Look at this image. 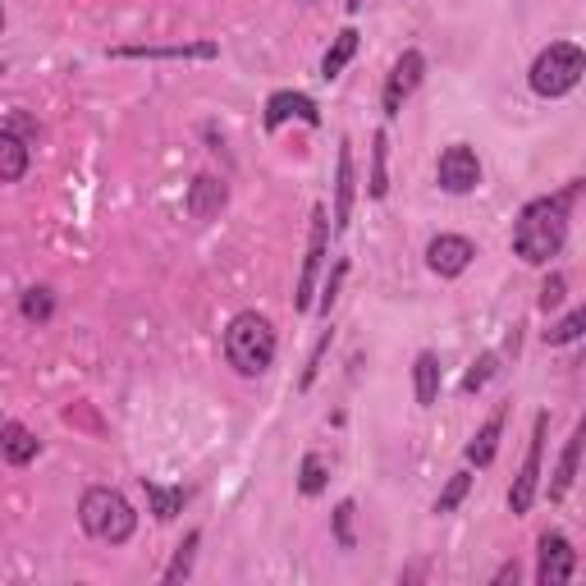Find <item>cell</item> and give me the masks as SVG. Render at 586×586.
<instances>
[{"label": "cell", "instance_id": "cell-1", "mask_svg": "<svg viewBox=\"0 0 586 586\" xmlns=\"http://www.w3.org/2000/svg\"><path fill=\"white\" fill-rule=\"evenodd\" d=\"M577 183H568L555 198H536L523 207L518 225H514V252L527 266H545L550 257H559L564 239H568V202H573Z\"/></svg>", "mask_w": 586, "mask_h": 586}, {"label": "cell", "instance_id": "cell-2", "mask_svg": "<svg viewBox=\"0 0 586 586\" xmlns=\"http://www.w3.org/2000/svg\"><path fill=\"white\" fill-rule=\"evenodd\" d=\"M225 358L239 376H261L276 362V330L257 311H239L225 330Z\"/></svg>", "mask_w": 586, "mask_h": 586}, {"label": "cell", "instance_id": "cell-3", "mask_svg": "<svg viewBox=\"0 0 586 586\" xmlns=\"http://www.w3.org/2000/svg\"><path fill=\"white\" fill-rule=\"evenodd\" d=\"M78 523H83V532L92 540H106V545H125L138 527V514H133V504L120 495V490H110V486H92L83 495V504H78Z\"/></svg>", "mask_w": 586, "mask_h": 586}, {"label": "cell", "instance_id": "cell-4", "mask_svg": "<svg viewBox=\"0 0 586 586\" xmlns=\"http://www.w3.org/2000/svg\"><path fill=\"white\" fill-rule=\"evenodd\" d=\"M582 73H586V56L582 47L573 42H555V47H545L532 64V92L536 97H568L577 83H582Z\"/></svg>", "mask_w": 586, "mask_h": 586}, {"label": "cell", "instance_id": "cell-5", "mask_svg": "<svg viewBox=\"0 0 586 586\" xmlns=\"http://www.w3.org/2000/svg\"><path fill=\"white\" fill-rule=\"evenodd\" d=\"M326 244H330V220H326V207H311L307 257H302V276H298V294H294V307H298V311H311V294H317V276H321Z\"/></svg>", "mask_w": 586, "mask_h": 586}, {"label": "cell", "instance_id": "cell-6", "mask_svg": "<svg viewBox=\"0 0 586 586\" xmlns=\"http://www.w3.org/2000/svg\"><path fill=\"white\" fill-rule=\"evenodd\" d=\"M545 431H550V417H536V426H532V445H527V458H523V473H518V481H514V490H509V509L514 514H527L532 504H536V486H540V458H545Z\"/></svg>", "mask_w": 586, "mask_h": 586}, {"label": "cell", "instance_id": "cell-7", "mask_svg": "<svg viewBox=\"0 0 586 586\" xmlns=\"http://www.w3.org/2000/svg\"><path fill=\"white\" fill-rule=\"evenodd\" d=\"M436 179L445 192H473L481 183V161H477V151L467 147V142H454L440 151V166H436Z\"/></svg>", "mask_w": 586, "mask_h": 586}, {"label": "cell", "instance_id": "cell-8", "mask_svg": "<svg viewBox=\"0 0 586 586\" xmlns=\"http://www.w3.org/2000/svg\"><path fill=\"white\" fill-rule=\"evenodd\" d=\"M421 73H426L421 51H404V56L395 60V69H389V78H385V115H389V120H395V115L404 110V101L417 92Z\"/></svg>", "mask_w": 586, "mask_h": 586}, {"label": "cell", "instance_id": "cell-9", "mask_svg": "<svg viewBox=\"0 0 586 586\" xmlns=\"http://www.w3.org/2000/svg\"><path fill=\"white\" fill-rule=\"evenodd\" d=\"M473 257H477V248H473V239H463V234H440V239H431V248H426V266L445 280L463 276V270L473 266Z\"/></svg>", "mask_w": 586, "mask_h": 586}, {"label": "cell", "instance_id": "cell-10", "mask_svg": "<svg viewBox=\"0 0 586 586\" xmlns=\"http://www.w3.org/2000/svg\"><path fill=\"white\" fill-rule=\"evenodd\" d=\"M573 564H577L573 545H568L559 532H545V536H540V564H536V582H540V586H564V582L573 577Z\"/></svg>", "mask_w": 586, "mask_h": 586}, {"label": "cell", "instance_id": "cell-11", "mask_svg": "<svg viewBox=\"0 0 586 586\" xmlns=\"http://www.w3.org/2000/svg\"><path fill=\"white\" fill-rule=\"evenodd\" d=\"M285 120H302V125L317 129L321 110H317V101H311L307 92H276L266 101V129H280Z\"/></svg>", "mask_w": 586, "mask_h": 586}, {"label": "cell", "instance_id": "cell-12", "mask_svg": "<svg viewBox=\"0 0 586 586\" xmlns=\"http://www.w3.org/2000/svg\"><path fill=\"white\" fill-rule=\"evenodd\" d=\"M225 202H229L225 179H216V175H198V179L188 183V216H192V220H211V216H220Z\"/></svg>", "mask_w": 586, "mask_h": 586}, {"label": "cell", "instance_id": "cell-13", "mask_svg": "<svg viewBox=\"0 0 586 586\" xmlns=\"http://www.w3.org/2000/svg\"><path fill=\"white\" fill-rule=\"evenodd\" d=\"M348 216H354V151H348V138L339 142V166H335V229H348Z\"/></svg>", "mask_w": 586, "mask_h": 586}, {"label": "cell", "instance_id": "cell-14", "mask_svg": "<svg viewBox=\"0 0 586 586\" xmlns=\"http://www.w3.org/2000/svg\"><path fill=\"white\" fill-rule=\"evenodd\" d=\"M37 436L28 431V426H19V421H6L0 426V458L6 463H14V467H23V463H32L37 458Z\"/></svg>", "mask_w": 586, "mask_h": 586}, {"label": "cell", "instance_id": "cell-15", "mask_svg": "<svg viewBox=\"0 0 586 586\" xmlns=\"http://www.w3.org/2000/svg\"><path fill=\"white\" fill-rule=\"evenodd\" d=\"M413 389H417V404L431 408L440 399V358L436 354H417L413 362Z\"/></svg>", "mask_w": 586, "mask_h": 586}, {"label": "cell", "instance_id": "cell-16", "mask_svg": "<svg viewBox=\"0 0 586 586\" xmlns=\"http://www.w3.org/2000/svg\"><path fill=\"white\" fill-rule=\"evenodd\" d=\"M28 175V147L23 138L0 129V183H19Z\"/></svg>", "mask_w": 586, "mask_h": 586}, {"label": "cell", "instance_id": "cell-17", "mask_svg": "<svg viewBox=\"0 0 586 586\" xmlns=\"http://www.w3.org/2000/svg\"><path fill=\"white\" fill-rule=\"evenodd\" d=\"M499 431H504V408L481 426V431L473 436V445H467V463H477V467H486L490 458H495V449H499Z\"/></svg>", "mask_w": 586, "mask_h": 586}, {"label": "cell", "instance_id": "cell-18", "mask_svg": "<svg viewBox=\"0 0 586 586\" xmlns=\"http://www.w3.org/2000/svg\"><path fill=\"white\" fill-rule=\"evenodd\" d=\"M358 56V28H344L339 37H335V47L321 56V78H339L344 73V64Z\"/></svg>", "mask_w": 586, "mask_h": 586}, {"label": "cell", "instance_id": "cell-19", "mask_svg": "<svg viewBox=\"0 0 586 586\" xmlns=\"http://www.w3.org/2000/svg\"><path fill=\"white\" fill-rule=\"evenodd\" d=\"M582 440H586V426H577V431H573V440H568V449H564V458H559V473H555V486H550V499H564V495H568V486H573V477H577V458H582Z\"/></svg>", "mask_w": 586, "mask_h": 586}, {"label": "cell", "instance_id": "cell-20", "mask_svg": "<svg viewBox=\"0 0 586 586\" xmlns=\"http://www.w3.org/2000/svg\"><path fill=\"white\" fill-rule=\"evenodd\" d=\"M142 490H147V504H151V514L161 518V523H170L179 509H183V490H166V486H156V481H142Z\"/></svg>", "mask_w": 586, "mask_h": 586}, {"label": "cell", "instance_id": "cell-21", "mask_svg": "<svg viewBox=\"0 0 586 586\" xmlns=\"http://www.w3.org/2000/svg\"><path fill=\"white\" fill-rule=\"evenodd\" d=\"M298 490L302 495H321L326 490V458L321 454H307L298 467Z\"/></svg>", "mask_w": 586, "mask_h": 586}, {"label": "cell", "instance_id": "cell-22", "mask_svg": "<svg viewBox=\"0 0 586 586\" xmlns=\"http://www.w3.org/2000/svg\"><path fill=\"white\" fill-rule=\"evenodd\" d=\"M115 56H198V60H211L216 56V47H120Z\"/></svg>", "mask_w": 586, "mask_h": 586}, {"label": "cell", "instance_id": "cell-23", "mask_svg": "<svg viewBox=\"0 0 586 586\" xmlns=\"http://www.w3.org/2000/svg\"><path fill=\"white\" fill-rule=\"evenodd\" d=\"M467 486H473V473H454L449 486H445L440 499H436V514H454L458 504H463V495H467Z\"/></svg>", "mask_w": 586, "mask_h": 586}, {"label": "cell", "instance_id": "cell-24", "mask_svg": "<svg viewBox=\"0 0 586 586\" xmlns=\"http://www.w3.org/2000/svg\"><path fill=\"white\" fill-rule=\"evenodd\" d=\"M582 326H586V311H568V317L555 330H545V344H550V348L573 344V339H582Z\"/></svg>", "mask_w": 586, "mask_h": 586}, {"label": "cell", "instance_id": "cell-25", "mask_svg": "<svg viewBox=\"0 0 586 586\" xmlns=\"http://www.w3.org/2000/svg\"><path fill=\"white\" fill-rule=\"evenodd\" d=\"M51 311H56L51 289H28V294H23V317H28V321L42 326V321H51Z\"/></svg>", "mask_w": 586, "mask_h": 586}, {"label": "cell", "instance_id": "cell-26", "mask_svg": "<svg viewBox=\"0 0 586 586\" xmlns=\"http://www.w3.org/2000/svg\"><path fill=\"white\" fill-rule=\"evenodd\" d=\"M198 540H202L198 532H188V536H183V545H179V555H175V564L166 568V582H183V577L192 573V550H198Z\"/></svg>", "mask_w": 586, "mask_h": 586}, {"label": "cell", "instance_id": "cell-27", "mask_svg": "<svg viewBox=\"0 0 586 586\" xmlns=\"http://www.w3.org/2000/svg\"><path fill=\"white\" fill-rule=\"evenodd\" d=\"M371 198H385L389 192V179H385V133H376V147H371V183H367Z\"/></svg>", "mask_w": 586, "mask_h": 586}, {"label": "cell", "instance_id": "cell-28", "mask_svg": "<svg viewBox=\"0 0 586 586\" xmlns=\"http://www.w3.org/2000/svg\"><path fill=\"white\" fill-rule=\"evenodd\" d=\"M335 540L344 545V550H354V499H344L335 509Z\"/></svg>", "mask_w": 586, "mask_h": 586}, {"label": "cell", "instance_id": "cell-29", "mask_svg": "<svg viewBox=\"0 0 586 586\" xmlns=\"http://www.w3.org/2000/svg\"><path fill=\"white\" fill-rule=\"evenodd\" d=\"M495 362H499V358H495V354H486V358H481L473 371H467V376H463V395H477V389H481V385L495 376Z\"/></svg>", "mask_w": 586, "mask_h": 586}, {"label": "cell", "instance_id": "cell-30", "mask_svg": "<svg viewBox=\"0 0 586 586\" xmlns=\"http://www.w3.org/2000/svg\"><path fill=\"white\" fill-rule=\"evenodd\" d=\"M344 261L330 270V280H326V289H321V302H317V311H321V317H330V307H335V298H339V285H344Z\"/></svg>", "mask_w": 586, "mask_h": 586}, {"label": "cell", "instance_id": "cell-31", "mask_svg": "<svg viewBox=\"0 0 586 586\" xmlns=\"http://www.w3.org/2000/svg\"><path fill=\"white\" fill-rule=\"evenodd\" d=\"M330 339H335V330H326L321 339H317V348H311V358H307V367H302V389L317 380V367H321V358H326V348H330Z\"/></svg>", "mask_w": 586, "mask_h": 586}, {"label": "cell", "instance_id": "cell-32", "mask_svg": "<svg viewBox=\"0 0 586 586\" xmlns=\"http://www.w3.org/2000/svg\"><path fill=\"white\" fill-rule=\"evenodd\" d=\"M559 302H564V276H550V280H545V289H540V307L550 311Z\"/></svg>", "mask_w": 586, "mask_h": 586}, {"label": "cell", "instance_id": "cell-33", "mask_svg": "<svg viewBox=\"0 0 586 586\" xmlns=\"http://www.w3.org/2000/svg\"><path fill=\"white\" fill-rule=\"evenodd\" d=\"M504 582H518V564H504V568L495 573V586H504Z\"/></svg>", "mask_w": 586, "mask_h": 586}, {"label": "cell", "instance_id": "cell-34", "mask_svg": "<svg viewBox=\"0 0 586 586\" xmlns=\"http://www.w3.org/2000/svg\"><path fill=\"white\" fill-rule=\"evenodd\" d=\"M344 6H348V14H358V10L367 6V0H344Z\"/></svg>", "mask_w": 586, "mask_h": 586}, {"label": "cell", "instance_id": "cell-35", "mask_svg": "<svg viewBox=\"0 0 586 586\" xmlns=\"http://www.w3.org/2000/svg\"><path fill=\"white\" fill-rule=\"evenodd\" d=\"M0 28H6V10H0Z\"/></svg>", "mask_w": 586, "mask_h": 586}]
</instances>
